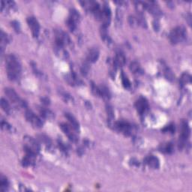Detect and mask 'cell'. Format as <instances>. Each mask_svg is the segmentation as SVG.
Masks as SVG:
<instances>
[{"mask_svg": "<svg viewBox=\"0 0 192 192\" xmlns=\"http://www.w3.org/2000/svg\"><path fill=\"white\" fill-rule=\"evenodd\" d=\"M6 71L8 77L11 80H17L21 74V65L18 59L14 54L8 55L6 59Z\"/></svg>", "mask_w": 192, "mask_h": 192, "instance_id": "6da1fadb", "label": "cell"}, {"mask_svg": "<svg viewBox=\"0 0 192 192\" xmlns=\"http://www.w3.org/2000/svg\"><path fill=\"white\" fill-rule=\"evenodd\" d=\"M187 32L183 27H176L169 35L170 41L173 44H177L186 39Z\"/></svg>", "mask_w": 192, "mask_h": 192, "instance_id": "7a4b0ae2", "label": "cell"}, {"mask_svg": "<svg viewBox=\"0 0 192 192\" xmlns=\"http://www.w3.org/2000/svg\"><path fill=\"white\" fill-rule=\"evenodd\" d=\"M5 93L10 99L12 103L14 105H16L17 107L21 108H27V104L25 101H23V99L19 97L17 93L14 90L11 88H6L5 89Z\"/></svg>", "mask_w": 192, "mask_h": 192, "instance_id": "3957f363", "label": "cell"}, {"mask_svg": "<svg viewBox=\"0 0 192 192\" xmlns=\"http://www.w3.org/2000/svg\"><path fill=\"white\" fill-rule=\"evenodd\" d=\"M24 149L25 152L32 153L37 155L40 151V145L36 140L29 136L24 137Z\"/></svg>", "mask_w": 192, "mask_h": 192, "instance_id": "277c9868", "label": "cell"}, {"mask_svg": "<svg viewBox=\"0 0 192 192\" xmlns=\"http://www.w3.org/2000/svg\"><path fill=\"white\" fill-rule=\"evenodd\" d=\"M113 127L115 130L122 133L125 135H130L132 134L133 126L132 125L126 121H118V122H114Z\"/></svg>", "mask_w": 192, "mask_h": 192, "instance_id": "5b68a950", "label": "cell"}, {"mask_svg": "<svg viewBox=\"0 0 192 192\" xmlns=\"http://www.w3.org/2000/svg\"><path fill=\"white\" fill-rule=\"evenodd\" d=\"M190 135V128L188 126V122L186 121H182L181 123V134L179 136V149H182L186 146V144Z\"/></svg>", "mask_w": 192, "mask_h": 192, "instance_id": "8992f818", "label": "cell"}, {"mask_svg": "<svg viewBox=\"0 0 192 192\" xmlns=\"http://www.w3.org/2000/svg\"><path fill=\"white\" fill-rule=\"evenodd\" d=\"M25 116L27 120L30 122L34 127L35 128H41L43 125V122L41 119H40L38 116H36L32 110H27L25 113Z\"/></svg>", "mask_w": 192, "mask_h": 192, "instance_id": "52a82bcc", "label": "cell"}, {"mask_svg": "<svg viewBox=\"0 0 192 192\" xmlns=\"http://www.w3.org/2000/svg\"><path fill=\"white\" fill-rule=\"evenodd\" d=\"M27 23H28L29 27L31 29V32H32L33 37L37 38L40 32V24L37 19L32 16L29 17L27 18Z\"/></svg>", "mask_w": 192, "mask_h": 192, "instance_id": "ba28073f", "label": "cell"}, {"mask_svg": "<svg viewBox=\"0 0 192 192\" xmlns=\"http://www.w3.org/2000/svg\"><path fill=\"white\" fill-rule=\"evenodd\" d=\"M60 127H61L62 131L68 136V137L71 140L72 142H77V137L72 131L73 128L71 126H69L68 124L66 123H62L60 125Z\"/></svg>", "mask_w": 192, "mask_h": 192, "instance_id": "9c48e42d", "label": "cell"}, {"mask_svg": "<svg viewBox=\"0 0 192 192\" xmlns=\"http://www.w3.org/2000/svg\"><path fill=\"white\" fill-rule=\"evenodd\" d=\"M135 108L138 113L141 114V115H143L149 108L148 101H146V98H140L139 99L136 101Z\"/></svg>", "mask_w": 192, "mask_h": 192, "instance_id": "30bf717a", "label": "cell"}, {"mask_svg": "<svg viewBox=\"0 0 192 192\" xmlns=\"http://www.w3.org/2000/svg\"><path fill=\"white\" fill-rule=\"evenodd\" d=\"M99 53V51H98V48H92L91 50H89V53H88L86 60L89 62H91V63H94L98 59Z\"/></svg>", "mask_w": 192, "mask_h": 192, "instance_id": "8fae6325", "label": "cell"}, {"mask_svg": "<svg viewBox=\"0 0 192 192\" xmlns=\"http://www.w3.org/2000/svg\"><path fill=\"white\" fill-rule=\"evenodd\" d=\"M126 62V59L125 56H124V54L121 52H118L116 55L115 58L113 60V65L116 68H118V67H122L125 64Z\"/></svg>", "mask_w": 192, "mask_h": 192, "instance_id": "7c38bea8", "label": "cell"}, {"mask_svg": "<svg viewBox=\"0 0 192 192\" xmlns=\"http://www.w3.org/2000/svg\"><path fill=\"white\" fill-rule=\"evenodd\" d=\"M66 80L68 83V84H70L71 86H79V85L82 84L83 82L78 78L76 74H74V72H71V74H67L66 76Z\"/></svg>", "mask_w": 192, "mask_h": 192, "instance_id": "4fadbf2b", "label": "cell"}, {"mask_svg": "<svg viewBox=\"0 0 192 192\" xmlns=\"http://www.w3.org/2000/svg\"><path fill=\"white\" fill-rule=\"evenodd\" d=\"M145 163L148 164L149 167H151L153 169H158L160 166V162H159L158 158L154 155H150V156L146 157L145 158Z\"/></svg>", "mask_w": 192, "mask_h": 192, "instance_id": "5bb4252c", "label": "cell"}, {"mask_svg": "<svg viewBox=\"0 0 192 192\" xmlns=\"http://www.w3.org/2000/svg\"><path fill=\"white\" fill-rule=\"evenodd\" d=\"M54 51L56 53V56L62 59H67L68 57V52H67L63 46H59L55 44Z\"/></svg>", "mask_w": 192, "mask_h": 192, "instance_id": "9a60e30c", "label": "cell"}, {"mask_svg": "<svg viewBox=\"0 0 192 192\" xmlns=\"http://www.w3.org/2000/svg\"><path fill=\"white\" fill-rule=\"evenodd\" d=\"M65 116L67 118V119L69 121V122H70V124H71V126L73 128L74 130L76 131H78L80 130V125H79V122H77V119H75V117H74L72 114H71L69 113H65Z\"/></svg>", "mask_w": 192, "mask_h": 192, "instance_id": "2e32d148", "label": "cell"}, {"mask_svg": "<svg viewBox=\"0 0 192 192\" xmlns=\"http://www.w3.org/2000/svg\"><path fill=\"white\" fill-rule=\"evenodd\" d=\"M106 111H107V113H108L109 125H110V127H113V125L114 123L113 119H114V117H115L113 107H112L111 105H110V104H107L106 105Z\"/></svg>", "mask_w": 192, "mask_h": 192, "instance_id": "e0dca14e", "label": "cell"}, {"mask_svg": "<svg viewBox=\"0 0 192 192\" xmlns=\"http://www.w3.org/2000/svg\"><path fill=\"white\" fill-rule=\"evenodd\" d=\"M40 113H41V116L44 117V119H53L55 117L54 113H53L51 110H49V109L47 108H40Z\"/></svg>", "mask_w": 192, "mask_h": 192, "instance_id": "ac0fdd59", "label": "cell"}, {"mask_svg": "<svg viewBox=\"0 0 192 192\" xmlns=\"http://www.w3.org/2000/svg\"><path fill=\"white\" fill-rule=\"evenodd\" d=\"M99 93L100 97L104 98V99H110V93L109 91L108 88L107 86L101 85L99 86Z\"/></svg>", "mask_w": 192, "mask_h": 192, "instance_id": "d6986e66", "label": "cell"}, {"mask_svg": "<svg viewBox=\"0 0 192 192\" xmlns=\"http://www.w3.org/2000/svg\"><path fill=\"white\" fill-rule=\"evenodd\" d=\"M163 71H164V77L168 80L173 81L174 79H175V75H174V74L173 73L172 70H171L169 67H167V65H165V66L163 67Z\"/></svg>", "mask_w": 192, "mask_h": 192, "instance_id": "ffe728a7", "label": "cell"}, {"mask_svg": "<svg viewBox=\"0 0 192 192\" xmlns=\"http://www.w3.org/2000/svg\"><path fill=\"white\" fill-rule=\"evenodd\" d=\"M1 39H0V42H1V49L3 50V47L8 44L11 41V39L8 36V34L5 33L3 31H1Z\"/></svg>", "mask_w": 192, "mask_h": 192, "instance_id": "44dd1931", "label": "cell"}, {"mask_svg": "<svg viewBox=\"0 0 192 192\" xmlns=\"http://www.w3.org/2000/svg\"><path fill=\"white\" fill-rule=\"evenodd\" d=\"M179 83H180L181 86H184L185 85H186L188 84H191V76L188 73H184L182 74V75L181 76V78H180V80H179Z\"/></svg>", "mask_w": 192, "mask_h": 192, "instance_id": "7402d4cb", "label": "cell"}, {"mask_svg": "<svg viewBox=\"0 0 192 192\" xmlns=\"http://www.w3.org/2000/svg\"><path fill=\"white\" fill-rule=\"evenodd\" d=\"M1 107H2V110H4L6 113H8V114L11 113V105H10L9 103H8V102L3 98H1Z\"/></svg>", "mask_w": 192, "mask_h": 192, "instance_id": "603a6c76", "label": "cell"}, {"mask_svg": "<svg viewBox=\"0 0 192 192\" xmlns=\"http://www.w3.org/2000/svg\"><path fill=\"white\" fill-rule=\"evenodd\" d=\"M160 149L163 153L170 154L174 152V145L172 143H167L165 145H162Z\"/></svg>", "mask_w": 192, "mask_h": 192, "instance_id": "cb8c5ba5", "label": "cell"}, {"mask_svg": "<svg viewBox=\"0 0 192 192\" xmlns=\"http://www.w3.org/2000/svg\"><path fill=\"white\" fill-rule=\"evenodd\" d=\"M68 18L71 19L73 21L75 22V23H77V22L79 21L80 18V14L78 13V11H77V10L72 8L70 11V15H69Z\"/></svg>", "mask_w": 192, "mask_h": 192, "instance_id": "d4e9b609", "label": "cell"}, {"mask_svg": "<svg viewBox=\"0 0 192 192\" xmlns=\"http://www.w3.org/2000/svg\"><path fill=\"white\" fill-rule=\"evenodd\" d=\"M8 186H9V183H8L7 178L2 175L1 178H0V188H1V191H6L8 189Z\"/></svg>", "mask_w": 192, "mask_h": 192, "instance_id": "484cf974", "label": "cell"}, {"mask_svg": "<svg viewBox=\"0 0 192 192\" xmlns=\"http://www.w3.org/2000/svg\"><path fill=\"white\" fill-rule=\"evenodd\" d=\"M129 68H130V70L134 74H138L141 71V66H140V64L135 61L131 62Z\"/></svg>", "mask_w": 192, "mask_h": 192, "instance_id": "4316f807", "label": "cell"}, {"mask_svg": "<svg viewBox=\"0 0 192 192\" xmlns=\"http://www.w3.org/2000/svg\"><path fill=\"white\" fill-rule=\"evenodd\" d=\"M38 138L40 140V141L42 142L44 144H45L47 147H51L52 146V141L50 139V137H48L47 136L44 135V134H40L38 137Z\"/></svg>", "mask_w": 192, "mask_h": 192, "instance_id": "83f0119b", "label": "cell"}, {"mask_svg": "<svg viewBox=\"0 0 192 192\" xmlns=\"http://www.w3.org/2000/svg\"><path fill=\"white\" fill-rule=\"evenodd\" d=\"M121 79H122V83L123 86L125 89H130L131 88V82L129 80V78H128L127 76L125 74V73L123 71L122 72L121 74Z\"/></svg>", "mask_w": 192, "mask_h": 192, "instance_id": "f1b7e54d", "label": "cell"}, {"mask_svg": "<svg viewBox=\"0 0 192 192\" xmlns=\"http://www.w3.org/2000/svg\"><path fill=\"white\" fill-rule=\"evenodd\" d=\"M60 96H61V97L63 98V100L65 102H69V101H73V98H72L70 94H68V92L61 91L60 92Z\"/></svg>", "mask_w": 192, "mask_h": 192, "instance_id": "f546056e", "label": "cell"}, {"mask_svg": "<svg viewBox=\"0 0 192 192\" xmlns=\"http://www.w3.org/2000/svg\"><path fill=\"white\" fill-rule=\"evenodd\" d=\"M89 62L86 60V62H84V64L82 65V67H81V72L84 75H86L88 73H89Z\"/></svg>", "mask_w": 192, "mask_h": 192, "instance_id": "4dcf8cb0", "label": "cell"}, {"mask_svg": "<svg viewBox=\"0 0 192 192\" xmlns=\"http://www.w3.org/2000/svg\"><path fill=\"white\" fill-rule=\"evenodd\" d=\"M32 69H33L34 73L35 74V75L37 76V77H40V78H43V77H44V74H43L42 72L41 71L39 70V68H38L37 67H36L35 64L33 63V62H32Z\"/></svg>", "mask_w": 192, "mask_h": 192, "instance_id": "1f68e13d", "label": "cell"}, {"mask_svg": "<svg viewBox=\"0 0 192 192\" xmlns=\"http://www.w3.org/2000/svg\"><path fill=\"white\" fill-rule=\"evenodd\" d=\"M91 89H92V92L95 96L100 97L99 86H97L93 82L91 83Z\"/></svg>", "mask_w": 192, "mask_h": 192, "instance_id": "d6a6232c", "label": "cell"}, {"mask_svg": "<svg viewBox=\"0 0 192 192\" xmlns=\"http://www.w3.org/2000/svg\"><path fill=\"white\" fill-rule=\"evenodd\" d=\"M67 26H68V29H70L71 32H73V31L75 30L76 27H77V23L73 21L71 19L68 18V20H67Z\"/></svg>", "mask_w": 192, "mask_h": 192, "instance_id": "836d02e7", "label": "cell"}, {"mask_svg": "<svg viewBox=\"0 0 192 192\" xmlns=\"http://www.w3.org/2000/svg\"><path fill=\"white\" fill-rule=\"evenodd\" d=\"M162 131L164 133H170V134H174L175 131V126L174 125H167L165 128L162 129Z\"/></svg>", "mask_w": 192, "mask_h": 192, "instance_id": "e575fe53", "label": "cell"}, {"mask_svg": "<svg viewBox=\"0 0 192 192\" xmlns=\"http://www.w3.org/2000/svg\"><path fill=\"white\" fill-rule=\"evenodd\" d=\"M1 127L3 130L5 131H10L11 129V126L10 125L8 122L4 120H2L1 122Z\"/></svg>", "mask_w": 192, "mask_h": 192, "instance_id": "d590c367", "label": "cell"}, {"mask_svg": "<svg viewBox=\"0 0 192 192\" xmlns=\"http://www.w3.org/2000/svg\"><path fill=\"white\" fill-rule=\"evenodd\" d=\"M59 147L60 150H62V152H64L65 153H68V147H67V146H65L63 143H62V142L59 141Z\"/></svg>", "mask_w": 192, "mask_h": 192, "instance_id": "8d00e7d4", "label": "cell"}, {"mask_svg": "<svg viewBox=\"0 0 192 192\" xmlns=\"http://www.w3.org/2000/svg\"><path fill=\"white\" fill-rule=\"evenodd\" d=\"M11 25H12V27H14V30L16 31V32H20V23H19V22L14 20V21L12 22Z\"/></svg>", "mask_w": 192, "mask_h": 192, "instance_id": "74e56055", "label": "cell"}, {"mask_svg": "<svg viewBox=\"0 0 192 192\" xmlns=\"http://www.w3.org/2000/svg\"><path fill=\"white\" fill-rule=\"evenodd\" d=\"M41 100L44 105L50 104V102H51V101H50V99L47 98V97H43V98H41Z\"/></svg>", "mask_w": 192, "mask_h": 192, "instance_id": "f35d334b", "label": "cell"}, {"mask_svg": "<svg viewBox=\"0 0 192 192\" xmlns=\"http://www.w3.org/2000/svg\"><path fill=\"white\" fill-rule=\"evenodd\" d=\"M186 20H188V23L189 25L191 24V14L190 13H188L186 16Z\"/></svg>", "mask_w": 192, "mask_h": 192, "instance_id": "ab89813d", "label": "cell"}, {"mask_svg": "<svg viewBox=\"0 0 192 192\" xmlns=\"http://www.w3.org/2000/svg\"><path fill=\"white\" fill-rule=\"evenodd\" d=\"M153 27H154V28H155V31H158V29H159V23H158V21L154 22V23H153Z\"/></svg>", "mask_w": 192, "mask_h": 192, "instance_id": "60d3db41", "label": "cell"}]
</instances>
